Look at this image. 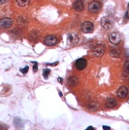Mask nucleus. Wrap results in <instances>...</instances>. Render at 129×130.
Here are the masks:
<instances>
[{
	"instance_id": "f257e3e1",
	"label": "nucleus",
	"mask_w": 129,
	"mask_h": 130,
	"mask_svg": "<svg viewBox=\"0 0 129 130\" xmlns=\"http://www.w3.org/2000/svg\"><path fill=\"white\" fill-rule=\"evenodd\" d=\"M105 52V47L103 44H98L96 47L93 48L92 50V54L93 56H95L96 57H101Z\"/></svg>"
},
{
	"instance_id": "aec40b11",
	"label": "nucleus",
	"mask_w": 129,
	"mask_h": 130,
	"mask_svg": "<svg viewBox=\"0 0 129 130\" xmlns=\"http://www.w3.org/2000/svg\"><path fill=\"white\" fill-rule=\"evenodd\" d=\"M37 70H38V67H37V64L36 63V65H35L34 67H33V71H34V72H37Z\"/></svg>"
},
{
	"instance_id": "20e7f679",
	"label": "nucleus",
	"mask_w": 129,
	"mask_h": 130,
	"mask_svg": "<svg viewBox=\"0 0 129 130\" xmlns=\"http://www.w3.org/2000/svg\"><path fill=\"white\" fill-rule=\"evenodd\" d=\"M12 25H13V20L11 18L4 17V18L0 19V27H2V28H5V29L9 28Z\"/></svg>"
},
{
	"instance_id": "f3484780",
	"label": "nucleus",
	"mask_w": 129,
	"mask_h": 130,
	"mask_svg": "<svg viewBox=\"0 0 129 130\" xmlns=\"http://www.w3.org/2000/svg\"><path fill=\"white\" fill-rule=\"evenodd\" d=\"M124 72L129 74V61H126V62L124 64Z\"/></svg>"
},
{
	"instance_id": "412c9836",
	"label": "nucleus",
	"mask_w": 129,
	"mask_h": 130,
	"mask_svg": "<svg viewBox=\"0 0 129 130\" xmlns=\"http://www.w3.org/2000/svg\"><path fill=\"white\" fill-rule=\"evenodd\" d=\"M103 128H104L105 130H107V129L110 130V129H111V128H110V126H107V125H104Z\"/></svg>"
},
{
	"instance_id": "6e6552de",
	"label": "nucleus",
	"mask_w": 129,
	"mask_h": 130,
	"mask_svg": "<svg viewBox=\"0 0 129 130\" xmlns=\"http://www.w3.org/2000/svg\"><path fill=\"white\" fill-rule=\"evenodd\" d=\"M86 65H87V62H86V60L85 58H79V59H77L76 61V67L77 70L85 69L86 67Z\"/></svg>"
},
{
	"instance_id": "39448f33",
	"label": "nucleus",
	"mask_w": 129,
	"mask_h": 130,
	"mask_svg": "<svg viewBox=\"0 0 129 130\" xmlns=\"http://www.w3.org/2000/svg\"><path fill=\"white\" fill-rule=\"evenodd\" d=\"M121 39H122V37H121L120 33H118V32H114V33H112V34L110 35V37H109L110 42H111L112 44H115V45L118 44L119 42L121 41Z\"/></svg>"
},
{
	"instance_id": "0eeeda50",
	"label": "nucleus",
	"mask_w": 129,
	"mask_h": 130,
	"mask_svg": "<svg viewBox=\"0 0 129 130\" xmlns=\"http://www.w3.org/2000/svg\"><path fill=\"white\" fill-rule=\"evenodd\" d=\"M101 26H103L105 29H108L112 26V19L109 16H104L101 19Z\"/></svg>"
},
{
	"instance_id": "1a4fd4ad",
	"label": "nucleus",
	"mask_w": 129,
	"mask_h": 130,
	"mask_svg": "<svg viewBox=\"0 0 129 130\" xmlns=\"http://www.w3.org/2000/svg\"><path fill=\"white\" fill-rule=\"evenodd\" d=\"M128 95V89L125 87H121L120 88L117 90V96L120 98H124L126 97Z\"/></svg>"
},
{
	"instance_id": "2eb2a0df",
	"label": "nucleus",
	"mask_w": 129,
	"mask_h": 130,
	"mask_svg": "<svg viewBox=\"0 0 129 130\" xmlns=\"http://www.w3.org/2000/svg\"><path fill=\"white\" fill-rule=\"evenodd\" d=\"M68 39H69V41L72 42V44H76L78 41V37L76 35H75V34H72V35H70L69 37H68Z\"/></svg>"
},
{
	"instance_id": "ddd939ff",
	"label": "nucleus",
	"mask_w": 129,
	"mask_h": 130,
	"mask_svg": "<svg viewBox=\"0 0 129 130\" xmlns=\"http://www.w3.org/2000/svg\"><path fill=\"white\" fill-rule=\"evenodd\" d=\"M16 21H17L18 25H20V26H25V25H26V23L28 22V19L26 18V16H17Z\"/></svg>"
},
{
	"instance_id": "4468645a",
	"label": "nucleus",
	"mask_w": 129,
	"mask_h": 130,
	"mask_svg": "<svg viewBox=\"0 0 129 130\" xmlns=\"http://www.w3.org/2000/svg\"><path fill=\"white\" fill-rule=\"evenodd\" d=\"M16 2L19 6H26L30 3V0H16Z\"/></svg>"
},
{
	"instance_id": "423d86ee",
	"label": "nucleus",
	"mask_w": 129,
	"mask_h": 130,
	"mask_svg": "<svg viewBox=\"0 0 129 130\" xmlns=\"http://www.w3.org/2000/svg\"><path fill=\"white\" fill-rule=\"evenodd\" d=\"M44 43L47 45V46H54L57 43V38L55 36H47L44 39Z\"/></svg>"
},
{
	"instance_id": "f8f14e48",
	"label": "nucleus",
	"mask_w": 129,
	"mask_h": 130,
	"mask_svg": "<svg viewBox=\"0 0 129 130\" xmlns=\"http://www.w3.org/2000/svg\"><path fill=\"white\" fill-rule=\"evenodd\" d=\"M105 105H106V106L108 108H113V107H115L116 106V100L115 98H113V97H110V98H108L106 100Z\"/></svg>"
},
{
	"instance_id": "f03ea898",
	"label": "nucleus",
	"mask_w": 129,
	"mask_h": 130,
	"mask_svg": "<svg viewBox=\"0 0 129 130\" xmlns=\"http://www.w3.org/2000/svg\"><path fill=\"white\" fill-rule=\"evenodd\" d=\"M94 24L92 22H90V21H86V22H84L82 24V26H81V29H82V31L84 33H86V34H90V33H92L94 31Z\"/></svg>"
},
{
	"instance_id": "9b49d317",
	"label": "nucleus",
	"mask_w": 129,
	"mask_h": 130,
	"mask_svg": "<svg viewBox=\"0 0 129 130\" xmlns=\"http://www.w3.org/2000/svg\"><path fill=\"white\" fill-rule=\"evenodd\" d=\"M73 8L77 12H80L84 9V2L82 0H76L74 4H73Z\"/></svg>"
},
{
	"instance_id": "dca6fc26",
	"label": "nucleus",
	"mask_w": 129,
	"mask_h": 130,
	"mask_svg": "<svg viewBox=\"0 0 129 130\" xmlns=\"http://www.w3.org/2000/svg\"><path fill=\"white\" fill-rule=\"evenodd\" d=\"M110 55L112 56L113 57H118L119 55H120V51H119L118 49H115V48H114L111 50V52H110Z\"/></svg>"
},
{
	"instance_id": "5701e85b",
	"label": "nucleus",
	"mask_w": 129,
	"mask_h": 130,
	"mask_svg": "<svg viewBox=\"0 0 129 130\" xmlns=\"http://www.w3.org/2000/svg\"><path fill=\"white\" fill-rule=\"evenodd\" d=\"M124 18H125V19H127V18H128V12H126V13H125V16H124Z\"/></svg>"
},
{
	"instance_id": "7ed1b4c3",
	"label": "nucleus",
	"mask_w": 129,
	"mask_h": 130,
	"mask_svg": "<svg viewBox=\"0 0 129 130\" xmlns=\"http://www.w3.org/2000/svg\"><path fill=\"white\" fill-rule=\"evenodd\" d=\"M101 8V5L98 1H92L88 5V11L91 13H97Z\"/></svg>"
},
{
	"instance_id": "a211bd4d",
	"label": "nucleus",
	"mask_w": 129,
	"mask_h": 130,
	"mask_svg": "<svg viewBox=\"0 0 129 130\" xmlns=\"http://www.w3.org/2000/svg\"><path fill=\"white\" fill-rule=\"evenodd\" d=\"M50 74V69H44L43 70V76H44V77L45 78H47V77H48V75Z\"/></svg>"
},
{
	"instance_id": "6ab92c4d",
	"label": "nucleus",
	"mask_w": 129,
	"mask_h": 130,
	"mask_svg": "<svg viewBox=\"0 0 129 130\" xmlns=\"http://www.w3.org/2000/svg\"><path fill=\"white\" fill-rule=\"evenodd\" d=\"M28 68H29V67H28L26 66V67H24V69H20V71L23 74H26V72L28 71Z\"/></svg>"
},
{
	"instance_id": "4be33fe9",
	"label": "nucleus",
	"mask_w": 129,
	"mask_h": 130,
	"mask_svg": "<svg viewBox=\"0 0 129 130\" xmlns=\"http://www.w3.org/2000/svg\"><path fill=\"white\" fill-rule=\"evenodd\" d=\"M6 1H7V0H0V5H3V4L6 3Z\"/></svg>"
},
{
	"instance_id": "b1692460",
	"label": "nucleus",
	"mask_w": 129,
	"mask_h": 130,
	"mask_svg": "<svg viewBox=\"0 0 129 130\" xmlns=\"http://www.w3.org/2000/svg\"><path fill=\"white\" fill-rule=\"evenodd\" d=\"M92 129H94L93 126H89V127H87V128H86V130H92Z\"/></svg>"
},
{
	"instance_id": "9d476101",
	"label": "nucleus",
	"mask_w": 129,
	"mask_h": 130,
	"mask_svg": "<svg viewBox=\"0 0 129 130\" xmlns=\"http://www.w3.org/2000/svg\"><path fill=\"white\" fill-rule=\"evenodd\" d=\"M67 83H68V86L69 87H76L77 86V84L79 83V79H78L77 77L76 76H71L69 77L68 79H67Z\"/></svg>"
}]
</instances>
